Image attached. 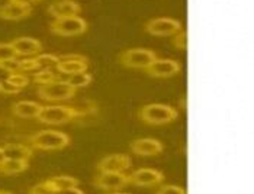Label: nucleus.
Masks as SVG:
<instances>
[{
	"mask_svg": "<svg viewBox=\"0 0 254 194\" xmlns=\"http://www.w3.org/2000/svg\"><path fill=\"white\" fill-rule=\"evenodd\" d=\"M138 116L142 122L148 125H166L177 119V110L169 104L151 103L145 104L139 109Z\"/></svg>",
	"mask_w": 254,
	"mask_h": 194,
	"instance_id": "3",
	"label": "nucleus"
},
{
	"mask_svg": "<svg viewBox=\"0 0 254 194\" xmlns=\"http://www.w3.org/2000/svg\"><path fill=\"white\" fill-rule=\"evenodd\" d=\"M9 1L19 3V4H25V6H32V4H35V3H39L41 0H9Z\"/></svg>",
	"mask_w": 254,
	"mask_h": 194,
	"instance_id": "33",
	"label": "nucleus"
},
{
	"mask_svg": "<svg viewBox=\"0 0 254 194\" xmlns=\"http://www.w3.org/2000/svg\"><path fill=\"white\" fill-rule=\"evenodd\" d=\"M186 42H188V39H186V32L182 29L179 34L175 35L173 44H175V47L179 48V49H186Z\"/></svg>",
	"mask_w": 254,
	"mask_h": 194,
	"instance_id": "29",
	"label": "nucleus"
},
{
	"mask_svg": "<svg viewBox=\"0 0 254 194\" xmlns=\"http://www.w3.org/2000/svg\"><path fill=\"white\" fill-rule=\"evenodd\" d=\"M93 184L105 192H117L128 186L129 180L128 174L124 173H99L93 180Z\"/></svg>",
	"mask_w": 254,
	"mask_h": 194,
	"instance_id": "10",
	"label": "nucleus"
},
{
	"mask_svg": "<svg viewBox=\"0 0 254 194\" xmlns=\"http://www.w3.org/2000/svg\"><path fill=\"white\" fill-rule=\"evenodd\" d=\"M4 159H6V158H4V154H3V149L0 148V162H3Z\"/></svg>",
	"mask_w": 254,
	"mask_h": 194,
	"instance_id": "34",
	"label": "nucleus"
},
{
	"mask_svg": "<svg viewBox=\"0 0 254 194\" xmlns=\"http://www.w3.org/2000/svg\"><path fill=\"white\" fill-rule=\"evenodd\" d=\"M18 55L15 52V49L12 48L10 42L9 44H0V64H4V62H9L12 59H16Z\"/></svg>",
	"mask_w": 254,
	"mask_h": 194,
	"instance_id": "24",
	"label": "nucleus"
},
{
	"mask_svg": "<svg viewBox=\"0 0 254 194\" xmlns=\"http://www.w3.org/2000/svg\"><path fill=\"white\" fill-rule=\"evenodd\" d=\"M29 167L28 161L22 159H4L0 162V174L3 175H16L26 171Z\"/></svg>",
	"mask_w": 254,
	"mask_h": 194,
	"instance_id": "19",
	"label": "nucleus"
},
{
	"mask_svg": "<svg viewBox=\"0 0 254 194\" xmlns=\"http://www.w3.org/2000/svg\"><path fill=\"white\" fill-rule=\"evenodd\" d=\"M29 142L32 148L39 151H60L70 145V136L60 131L45 129L34 134L29 138Z\"/></svg>",
	"mask_w": 254,
	"mask_h": 194,
	"instance_id": "1",
	"label": "nucleus"
},
{
	"mask_svg": "<svg viewBox=\"0 0 254 194\" xmlns=\"http://www.w3.org/2000/svg\"><path fill=\"white\" fill-rule=\"evenodd\" d=\"M156 58V52L148 48H131L119 55V61L122 65L137 70H145Z\"/></svg>",
	"mask_w": 254,
	"mask_h": 194,
	"instance_id": "4",
	"label": "nucleus"
},
{
	"mask_svg": "<svg viewBox=\"0 0 254 194\" xmlns=\"http://www.w3.org/2000/svg\"><path fill=\"white\" fill-rule=\"evenodd\" d=\"M10 71L4 67V64H0V83H3V81H6L7 78L10 77Z\"/></svg>",
	"mask_w": 254,
	"mask_h": 194,
	"instance_id": "31",
	"label": "nucleus"
},
{
	"mask_svg": "<svg viewBox=\"0 0 254 194\" xmlns=\"http://www.w3.org/2000/svg\"><path fill=\"white\" fill-rule=\"evenodd\" d=\"M51 31L53 34L59 37H77L87 31L89 25L87 22L80 16H65L59 18L51 22Z\"/></svg>",
	"mask_w": 254,
	"mask_h": 194,
	"instance_id": "5",
	"label": "nucleus"
},
{
	"mask_svg": "<svg viewBox=\"0 0 254 194\" xmlns=\"http://www.w3.org/2000/svg\"><path fill=\"white\" fill-rule=\"evenodd\" d=\"M163 144L158 139L153 138H142V139H135L131 144V151L139 156H153L163 152Z\"/></svg>",
	"mask_w": 254,
	"mask_h": 194,
	"instance_id": "15",
	"label": "nucleus"
},
{
	"mask_svg": "<svg viewBox=\"0 0 254 194\" xmlns=\"http://www.w3.org/2000/svg\"><path fill=\"white\" fill-rule=\"evenodd\" d=\"M129 184L137 187H154L164 181V174L153 168H139L128 175Z\"/></svg>",
	"mask_w": 254,
	"mask_h": 194,
	"instance_id": "11",
	"label": "nucleus"
},
{
	"mask_svg": "<svg viewBox=\"0 0 254 194\" xmlns=\"http://www.w3.org/2000/svg\"><path fill=\"white\" fill-rule=\"evenodd\" d=\"M31 13H32V6H25L13 1H7L0 7V18L6 20L25 19Z\"/></svg>",
	"mask_w": 254,
	"mask_h": 194,
	"instance_id": "16",
	"label": "nucleus"
},
{
	"mask_svg": "<svg viewBox=\"0 0 254 194\" xmlns=\"http://www.w3.org/2000/svg\"><path fill=\"white\" fill-rule=\"evenodd\" d=\"M3 154L6 159H22V161H29L32 156V149L28 148L26 145L22 144H6L3 148Z\"/></svg>",
	"mask_w": 254,
	"mask_h": 194,
	"instance_id": "18",
	"label": "nucleus"
},
{
	"mask_svg": "<svg viewBox=\"0 0 254 194\" xmlns=\"http://www.w3.org/2000/svg\"><path fill=\"white\" fill-rule=\"evenodd\" d=\"M41 109H42V104H39L37 101L20 100L12 106V113L22 119H32V117H38Z\"/></svg>",
	"mask_w": 254,
	"mask_h": 194,
	"instance_id": "17",
	"label": "nucleus"
},
{
	"mask_svg": "<svg viewBox=\"0 0 254 194\" xmlns=\"http://www.w3.org/2000/svg\"><path fill=\"white\" fill-rule=\"evenodd\" d=\"M57 192L54 190V187L48 183V181H44V183H39L37 186H34L29 194H56Z\"/></svg>",
	"mask_w": 254,
	"mask_h": 194,
	"instance_id": "27",
	"label": "nucleus"
},
{
	"mask_svg": "<svg viewBox=\"0 0 254 194\" xmlns=\"http://www.w3.org/2000/svg\"><path fill=\"white\" fill-rule=\"evenodd\" d=\"M182 29V23L172 18H156L145 23V31L154 37H175Z\"/></svg>",
	"mask_w": 254,
	"mask_h": 194,
	"instance_id": "7",
	"label": "nucleus"
},
{
	"mask_svg": "<svg viewBox=\"0 0 254 194\" xmlns=\"http://www.w3.org/2000/svg\"><path fill=\"white\" fill-rule=\"evenodd\" d=\"M86 115V112L70 107V106H42L41 113L38 115V119L41 123L47 125H63L68 123L77 117H81Z\"/></svg>",
	"mask_w": 254,
	"mask_h": 194,
	"instance_id": "2",
	"label": "nucleus"
},
{
	"mask_svg": "<svg viewBox=\"0 0 254 194\" xmlns=\"http://www.w3.org/2000/svg\"><path fill=\"white\" fill-rule=\"evenodd\" d=\"M47 181L54 187L56 192L64 190V189H71V187H78V184H80L77 178H74L71 175H57V177H53Z\"/></svg>",
	"mask_w": 254,
	"mask_h": 194,
	"instance_id": "20",
	"label": "nucleus"
},
{
	"mask_svg": "<svg viewBox=\"0 0 254 194\" xmlns=\"http://www.w3.org/2000/svg\"><path fill=\"white\" fill-rule=\"evenodd\" d=\"M112 194H127V193H118V192H115V193H112Z\"/></svg>",
	"mask_w": 254,
	"mask_h": 194,
	"instance_id": "36",
	"label": "nucleus"
},
{
	"mask_svg": "<svg viewBox=\"0 0 254 194\" xmlns=\"http://www.w3.org/2000/svg\"><path fill=\"white\" fill-rule=\"evenodd\" d=\"M56 80H60L59 73L53 68H39L37 70V73L34 74V81L42 86V84H48V83H53Z\"/></svg>",
	"mask_w": 254,
	"mask_h": 194,
	"instance_id": "22",
	"label": "nucleus"
},
{
	"mask_svg": "<svg viewBox=\"0 0 254 194\" xmlns=\"http://www.w3.org/2000/svg\"><path fill=\"white\" fill-rule=\"evenodd\" d=\"M18 70H19V73L37 71V70H39V65L38 62L35 61V57H25L23 59H19V62H18Z\"/></svg>",
	"mask_w": 254,
	"mask_h": 194,
	"instance_id": "25",
	"label": "nucleus"
},
{
	"mask_svg": "<svg viewBox=\"0 0 254 194\" xmlns=\"http://www.w3.org/2000/svg\"><path fill=\"white\" fill-rule=\"evenodd\" d=\"M147 74L157 78H169L177 76L182 71V65L176 59L156 58L150 67L145 68Z\"/></svg>",
	"mask_w": 254,
	"mask_h": 194,
	"instance_id": "8",
	"label": "nucleus"
},
{
	"mask_svg": "<svg viewBox=\"0 0 254 194\" xmlns=\"http://www.w3.org/2000/svg\"><path fill=\"white\" fill-rule=\"evenodd\" d=\"M56 194H84L83 190H80L78 187H71V189H64V190H59Z\"/></svg>",
	"mask_w": 254,
	"mask_h": 194,
	"instance_id": "32",
	"label": "nucleus"
},
{
	"mask_svg": "<svg viewBox=\"0 0 254 194\" xmlns=\"http://www.w3.org/2000/svg\"><path fill=\"white\" fill-rule=\"evenodd\" d=\"M60 61L56 65V71L60 74H76V73H83L87 71L89 68V59L78 54H67L59 57Z\"/></svg>",
	"mask_w": 254,
	"mask_h": 194,
	"instance_id": "9",
	"label": "nucleus"
},
{
	"mask_svg": "<svg viewBox=\"0 0 254 194\" xmlns=\"http://www.w3.org/2000/svg\"><path fill=\"white\" fill-rule=\"evenodd\" d=\"M7 81L10 83V84H13L15 87H18V89H25L28 84H29V78L26 77L25 74H22V73H12L10 74V77L7 78Z\"/></svg>",
	"mask_w": 254,
	"mask_h": 194,
	"instance_id": "26",
	"label": "nucleus"
},
{
	"mask_svg": "<svg viewBox=\"0 0 254 194\" xmlns=\"http://www.w3.org/2000/svg\"><path fill=\"white\" fill-rule=\"evenodd\" d=\"M0 194H12V193H9V192H1V190H0Z\"/></svg>",
	"mask_w": 254,
	"mask_h": 194,
	"instance_id": "35",
	"label": "nucleus"
},
{
	"mask_svg": "<svg viewBox=\"0 0 254 194\" xmlns=\"http://www.w3.org/2000/svg\"><path fill=\"white\" fill-rule=\"evenodd\" d=\"M132 165L129 155L112 154L100 159L98 164L99 173H124Z\"/></svg>",
	"mask_w": 254,
	"mask_h": 194,
	"instance_id": "12",
	"label": "nucleus"
},
{
	"mask_svg": "<svg viewBox=\"0 0 254 194\" xmlns=\"http://www.w3.org/2000/svg\"><path fill=\"white\" fill-rule=\"evenodd\" d=\"M0 93H4V95H18L20 93V89L15 87L13 84H10L7 80L1 83V92Z\"/></svg>",
	"mask_w": 254,
	"mask_h": 194,
	"instance_id": "30",
	"label": "nucleus"
},
{
	"mask_svg": "<svg viewBox=\"0 0 254 194\" xmlns=\"http://www.w3.org/2000/svg\"><path fill=\"white\" fill-rule=\"evenodd\" d=\"M157 194H185V190L179 186H172V184H167V186H163Z\"/></svg>",
	"mask_w": 254,
	"mask_h": 194,
	"instance_id": "28",
	"label": "nucleus"
},
{
	"mask_svg": "<svg viewBox=\"0 0 254 194\" xmlns=\"http://www.w3.org/2000/svg\"><path fill=\"white\" fill-rule=\"evenodd\" d=\"M38 96L47 101H60L76 96V89L67 84L64 80H56L48 84H42L38 87Z\"/></svg>",
	"mask_w": 254,
	"mask_h": 194,
	"instance_id": "6",
	"label": "nucleus"
},
{
	"mask_svg": "<svg viewBox=\"0 0 254 194\" xmlns=\"http://www.w3.org/2000/svg\"><path fill=\"white\" fill-rule=\"evenodd\" d=\"M0 92H1V83H0Z\"/></svg>",
	"mask_w": 254,
	"mask_h": 194,
	"instance_id": "37",
	"label": "nucleus"
},
{
	"mask_svg": "<svg viewBox=\"0 0 254 194\" xmlns=\"http://www.w3.org/2000/svg\"><path fill=\"white\" fill-rule=\"evenodd\" d=\"M81 12V6L74 0H56L50 4L48 13L54 18H65V16H77Z\"/></svg>",
	"mask_w": 254,
	"mask_h": 194,
	"instance_id": "14",
	"label": "nucleus"
},
{
	"mask_svg": "<svg viewBox=\"0 0 254 194\" xmlns=\"http://www.w3.org/2000/svg\"><path fill=\"white\" fill-rule=\"evenodd\" d=\"M18 57H37L42 52V44L38 39L31 37H20L10 42Z\"/></svg>",
	"mask_w": 254,
	"mask_h": 194,
	"instance_id": "13",
	"label": "nucleus"
},
{
	"mask_svg": "<svg viewBox=\"0 0 254 194\" xmlns=\"http://www.w3.org/2000/svg\"><path fill=\"white\" fill-rule=\"evenodd\" d=\"M92 74L90 73H87V71H83V73H76V74H70L68 77L65 78L64 81L67 83V84H70L73 89H80V87H86V86H89L90 83H92Z\"/></svg>",
	"mask_w": 254,
	"mask_h": 194,
	"instance_id": "21",
	"label": "nucleus"
},
{
	"mask_svg": "<svg viewBox=\"0 0 254 194\" xmlns=\"http://www.w3.org/2000/svg\"><path fill=\"white\" fill-rule=\"evenodd\" d=\"M35 61L38 62L39 68H51V67H56L57 62L60 61V58L54 54H38L35 57Z\"/></svg>",
	"mask_w": 254,
	"mask_h": 194,
	"instance_id": "23",
	"label": "nucleus"
}]
</instances>
